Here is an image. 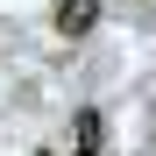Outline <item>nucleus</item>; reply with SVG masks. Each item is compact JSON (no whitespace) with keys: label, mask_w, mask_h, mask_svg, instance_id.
I'll use <instances>...</instances> for the list:
<instances>
[{"label":"nucleus","mask_w":156,"mask_h":156,"mask_svg":"<svg viewBox=\"0 0 156 156\" xmlns=\"http://www.w3.org/2000/svg\"><path fill=\"white\" fill-rule=\"evenodd\" d=\"M71 128H78V149H71V156H99V128H107V121H99V107H78Z\"/></svg>","instance_id":"nucleus-2"},{"label":"nucleus","mask_w":156,"mask_h":156,"mask_svg":"<svg viewBox=\"0 0 156 156\" xmlns=\"http://www.w3.org/2000/svg\"><path fill=\"white\" fill-rule=\"evenodd\" d=\"M36 156H57V149H36Z\"/></svg>","instance_id":"nucleus-3"},{"label":"nucleus","mask_w":156,"mask_h":156,"mask_svg":"<svg viewBox=\"0 0 156 156\" xmlns=\"http://www.w3.org/2000/svg\"><path fill=\"white\" fill-rule=\"evenodd\" d=\"M92 21H99V0H57V7H50V29L57 36H92Z\"/></svg>","instance_id":"nucleus-1"}]
</instances>
